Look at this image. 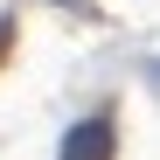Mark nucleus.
I'll return each instance as SVG.
<instances>
[{
  "mask_svg": "<svg viewBox=\"0 0 160 160\" xmlns=\"http://www.w3.org/2000/svg\"><path fill=\"white\" fill-rule=\"evenodd\" d=\"M112 146H118V139H112V118L98 112V118H77V125L63 132L56 160H112Z\"/></svg>",
  "mask_w": 160,
  "mask_h": 160,
  "instance_id": "obj_1",
  "label": "nucleus"
},
{
  "mask_svg": "<svg viewBox=\"0 0 160 160\" xmlns=\"http://www.w3.org/2000/svg\"><path fill=\"white\" fill-rule=\"evenodd\" d=\"M153 84H160V63H153Z\"/></svg>",
  "mask_w": 160,
  "mask_h": 160,
  "instance_id": "obj_3",
  "label": "nucleus"
},
{
  "mask_svg": "<svg viewBox=\"0 0 160 160\" xmlns=\"http://www.w3.org/2000/svg\"><path fill=\"white\" fill-rule=\"evenodd\" d=\"M7 42H14V21H0V56H7Z\"/></svg>",
  "mask_w": 160,
  "mask_h": 160,
  "instance_id": "obj_2",
  "label": "nucleus"
}]
</instances>
